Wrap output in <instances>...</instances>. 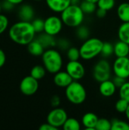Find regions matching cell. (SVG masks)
<instances>
[{
  "label": "cell",
  "mask_w": 129,
  "mask_h": 130,
  "mask_svg": "<svg viewBox=\"0 0 129 130\" xmlns=\"http://www.w3.org/2000/svg\"><path fill=\"white\" fill-rule=\"evenodd\" d=\"M103 43V40L97 37H89L84 40V43L79 48L81 59L89 61L100 56L101 54Z\"/></svg>",
  "instance_id": "obj_3"
},
{
  "label": "cell",
  "mask_w": 129,
  "mask_h": 130,
  "mask_svg": "<svg viewBox=\"0 0 129 130\" xmlns=\"http://www.w3.org/2000/svg\"><path fill=\"white\" fill-rule=\"evenodd\" d=\"M36 31L30 21H19L12 24L9 29L10 39L19 45H28L35 39Z\"/></svg>",
  "instance_id": "obj_1"
},
{
  "label": "cell",
  "mask_w": 129,
  "mask_h": 130,
  "mask_svg": "<svg viewBox=\"0 0 129 130\" xmlns=\"http://www.w3.org/2000/svg\"><path fill=\"white\" fill-rule=\"evenodd\" d=\"M114 55L116 57L128 56L129 44L122 40L117 41L114 44Z\"/></svg>",
  "instance_id": "obj_18"
},
{
  "label": "cell",
  "mask_w": 129,
  "mask_h": 130,
  "mask_svg": "<svg viewBox=\"0 0 129 130\" xmlns=\"http://www.w3.org/2000/svg\"><path fill=\"white\" fill-rule=\"evenodd\" d=\"M98 120L99 118L95 113L92 112H88L84 114V116L82 117L81 124L84 126L85 129L95 130Z\"/></svg>",
  "instance_id": "obj_16"
},
{
  "label": "cell",
  "mask_w": 129,
  "mask_h": 130,
  "mask_svg": "<svg viewBox=\"0 0 129 130\" xmlns=\"http://www.w3.org/2000/svg\"><path fill=\"white\" fill-rule=\"evenodd\" d=\"M117 16L122 22H129V3L122 2L117 7Z\"/></svg>",
  "instance_id": "obj_19"
},
{
  "label": "cell",
  "mask_w": 129,
  "mask_h": 130,
  "mask_svg": "<svg viewBox=\"0 0 129 130\" xmlns=\"http://www.w3.org/2000/svg\"><path fill=\"white\" fill-rule=\"evenodd\" d=\"M44 46L42 45V43L37 40L34 39L28 45H27V50L30 54L34 56H40L43 55V53L45 51Z\"/></svg>",
  "instance_id": "obj_17"
},
{
  "label": "cell",
  "mask_w": 129,
  "mask_h": 130,
  "mask_svg": "<svg viewBox=\"0 0 129 130\" xmlns=\"http://www.w3.org/2000/svg\"><path fill=\"white\" fill-rule=\"evenodd\" d=\"M81 1H82V0H71V5H80Z\"/></svg>",
  "instance_id": "obj_43"
},
{
  "label": "cell",
  "mask_w": 129,
  "mask_h": 130,
  "mask_svg": "<svg viewBox=\"0 0 129 130\" xmlns=\"http://www.w3.org/2000/svg\"><path fill=\"white\" fill-rule=\"evenodd\" d=\"M36 39L42 43V45L44 46V48L46 50L49 49V48H52L57 43V42L54 39L53 36L49 35V34H46L45 32L43 34H40Z\"/></svg>",
  "instance_id": "obj_20"
},
{
  "label": "cell",
  "mask_w": 129,
  "mask_h": 130,
  "mask_svg": "<svg viewBox=\"0 0 129 130\" xmlns=\"http://www.w3.org/2000/svg\"><path fill=\"white\" fill-rule=\"evenodd\" d=\"M118 37L119 40L129 44V22H122L118 30Z\"/></svg>",
  "instance_id": "obj_21"
},
{
  "label": "cell",
  "mask_w": 129,
  "mask_h": 130,
  "mask_svg": "<svg viewBox=\"0 0 129 130\" xmlns=\"http://www.w3.org/2000/svg\"><path fill=\"white\" fill-rule=\"evenodd\" d=\"M76 35L78 37V38H79L80 40H85L87 38H89L90 36V30L87 28V26L84 25H80L79 27H77V30H76Z\"/></svg>",
  "instance_id": "obj_28"
},
{
  "label": "cell",
  "mask_w": 129,
  "mask_h": 130,
  "mask_svg": "<svg viewBox=\"0 0 129 130\" xmlns=\"http://www.w3.org/2000/svg\"><path fill=\"white\" fill-rule=\"evenodd\" d=\"M73 78L71 77V75L65 71L60 70L59 72H56L54 74L53 77V82L54 84L59 87V88H67L72 82Z\"/></svg>",
  "instance_id": "obj_12"
},
{
  "label": "cell",
  "mask_w": 129,
  "mask_h": 130,
  "mask_svg": "<svg viewBox=\"0 0 129 130\" xmlns=\"http://www.w3.org/2000/svg\"><path fill=\"white\" fill-rule=\"evenodd\" d=\"M32 25L36 33H42L44 31V20L42 18H34L32 21Z\"/></svg>",
  "instance_id": "obj_33"
},
{
  "label": "cell",
  "mask_w": 129,
  "mask_h": 130,
  "mask_svg": "<svg viewBox=\"0 0 129 130\" xmlns=\"http://www.w3.org/2000/svg\"><path fill=\"white\" fill-rule=\"evenodd\" d=\"M113 72L116 76L127 79L129 78V57H116L112 65Z\"/></svg>",
  "instance_id": "obj_9"
},
{
  "label": "cell",
  "mask_w": 129,
  "mask_h": 130,
  "mask_svg": "<svg viewBox=\"0 0 129 130\" xmlns=\"http://www.w3.org/2000/svg\"><path fill=\"white\" fill-rule=\"evenodd\" d=\"M5 1H8L9 2H11V4L16 5H19L21 3H22L24 0H5Z\"/></svg>",
  "instance_id": "obj_42"
},
{
  "label": "cell",
  "mask_w": 129,
  "mask_h": 130,
  "mask_svg": "<svg viewBox=\"0 0 129 130\" xmlns=\"http://www.w3.org/2000/svg\"><path fill=\"white\" fill-rule=\"evenodd\" d=\"M14 6V5L11 4V2H8V1H5V2L3 3V5H2V8H3L5 11H10L12 9V8Z\"/></svg>",
  "instance_id": "obj_41"
},
{
  "label": "cell",
  "mask_w": 129,
  "mask_h": 130,
  "mask_svg": "<svg viewBox=\"0 0 129 130\" xmlns=\"http://www.w3.org/2000/svg\"><path fill=\"white\" fill-rule=\"evenodd\" d=\"M65 94L67 100L75 105H80L87 99V91L84 86L78 81L74 80L65 88Z\"/></svg>",
  "instance_id": "obj_5"
},
{
  "label": "cell",
  "mask_w": 129,
  "mask_h": 130,
  "mask_svg": "<svg viewBox=\"0 0 129 130\" xmlns=\"http://www.w3.org/2000/svg\"><path fill=\"white\" fill-rule=\"evenodd\" d=\"M125 117H126V118H127L128 121L129 122V104H128V109H127V110H126V112L125 113Z\"/></svg>",
  "instance_id": "obj_44"
},
{
  "label": "cell",
  "mask_w": 129,
  "mask_h": 130,
  "mask_svg": "<svg viewBox=\"0 0 129 130\" xmlns=\"http://www.w3.org/2000/svg\"><path fill=\"white\" fill-rule=\"evenodd\" d=\"M64 24L61 17L52 15L44 20V31L51 36H56L62 30Z\"/></svg>",
  "instance_id": "obj_8"
},
{
  "label": "cell",
  "mask_w": 129,
  "mask_h": 130,
  "mask_svg": "<svg viewBox=\"0 0 129 130\" xmlns=\"http://www.w3.org/2000/svg\"><path fill=\"white\" fill-rule=\"evenodd\" d=\"M62 129L64 130H79L81 129V123L74 117H68L62 126Z\"/></svg>",
  "instance_id": "obj_24"
},
{
  "label": "cell",
  "mask_w": 129,
  "mask_h": 130,
  "mask_svg": "<svg viewBox=\"0 0 129 130\" xmlns=\"http://www.w3.org/2000/svg\"><path fill=\"white\" fill-rule=\"evenodd\" d=\"M8 27V18L0 14V34L4 33Z\"/></svg>",
  "instance_id": "obj_34"
},
{
  "label": "cell",
  "mask_w": 129,
  "mask_h": 130,
  "mask_svg": "<svg viewBox=\"0 0 129 130\" xmlns=\"http://www.w3.org/2000/svg\"><path fill=\"white\" fill-rule=\"evenodd\" d=\"M111 130H129V123L120 120H113Z\"/></svg>",
  "instance_id": "obj_29"
},
{
  "label": "cell",
  "mask_w": 129,
  "mask_h": 130,
  "mask_svg": "<svg viewBox=\"0 0 129 130\" xmlns=\"http://www.w3.org/2000/svg\"><path fill=\"white\" fill-rule=\"evenodd\" d=\"M65 70L75 81L82 79L86 74L85 67L79 60L68 61L65 66Z\"/></svg>",
  "instance_id": "obj_10"
},
{
  "label": "cell",
  "mask_w": 129,
  "mask_h": 130,
  "mask_svg": "<svg viewBox=\"0 0 129 130\" xmlns=\"http://www.w3.org/2000/svg\"><path fill=\"white\" fill-rule=\"evenodd\" d=\"M112 128V121L106 118H99L96 129L97 130H110Z\"/></svg>",
  "instance_id": "obj_30"
},
{
  "label": "cell",
  "mask_w": 129,
  "mask_h": 130,
  "mask_svg": "<svg viewBox=\"0 0 129 130\" xmlns=\"http://www.w3.org/2000/svg\"><path fill=\"white\" fill-rule=\"evenodd\" d=\"M5 61H6L5 53L2 49H0V68H2L5 65Z\"/></svg>",
  "instance_id": "obj_40"
},
{
  "label": "cell",
  "mask_w": 129,
  "mask_h": 130,
  "mask_svg": "<svg viewBox=\"0 0 129 130\" xmlns=\"http://www.w3.org/2000/svg\"><path fill=\"white\" fill-rule=\"evenodd\" d=\"M48 8L55 13H62L71 5V0H45Z\"/></svg>",
  "instance_id": "obj_14"
},
{
  "label": "cell",
  "mask_w": 129,
  "mask_h": 130,
  "mask_svg": "<svg viewBox=\"0 0 129 130\" xmlns=\"http://www.w3.org/2000/svg\"><path fill=\"white\" fill-rule=\"evenodd\" d=\"M119 95L120 98L129 102V82H125L121 87L119 88Z\"/></svg>",
  "instance_id": "obj_31"
},
{
  "label": "cell",
  "mask_w": 129,
  "mask_h": 130,
  "mask_svg": "<svg viewBox=\"0 0 129 130\" xmlns=\"http://www.w3.org/2000/svg\"><path fill=\"white\" fill-rule=\"evenodd\" d=\"M67 119V112L63 108L58 107H54L49 111L46 117V122L59 129V128H62Z\"/></svg>",
  "instance_id": "obj_7"
},
{
  "label": "cell",
  "mask_w": 129,
  "mask_h": 130,
  "mask_svg": "<svg viewBox=\"0 0 129 130\" xmlns=\"http://www.w3.org/2000/svg\"><path fill=\"white\" fill-rule=\"evenodd\" d=\"M128 104L129 102H128L127 101L122 98H119L115 104V108L116 111L119 112V113H125L128 109Z\"/></svg>",
  "instance_id": "obj_32"
},
{
  "label": "cell",
  "mask_w": 129,
  "mask_h": 130,
  "mask_svg": "<svg viewBox=\"0 0 129 130\" xmlns=\"http://www.w3.org/2000/svg\"><path fill=\"white\" fill-rule=\"evenodd\" d=\"M21 92L26 96H32L38 91L39 82L38 80L32 77L30 75L24 77L19 85Z\"/></svg>",
  "instance_id": "obj_11"
},
{
  "label": "cell",
  "mask_w": 129,
  "mask_h": 130,
  "mask_svg": "<svg viewBox=\"0 0 129 130\" xmlns=\"http://www.w3.org/2000/svg\"><path fill=\"white\" fill-rule=\"evenodd\" d=\"M86 1H89V2H94V3H97L98 2V0H86Z\"/></svg>",
  "instance_id": "obj_45"
},
{
  "label": "cell",
  "mask_w": 129,
  "mask_h": 130,
  "mask_svg": "<svg viewBox=\"0 0 129 130\" xmlns=\"http://www.w3.org/2000/svg\"><path fill=\"white\" fill-rule=\"evenodd\" d=\"M34 1H42V0H34Z\"/></svg>",
  "instance_id": "obj_47"
},
{
  "label": "cell",
  "mask_w": 129,
  "mask_h": 130,
  "mask_svg": "<svg viewBox=\"0 0 129 130\" xmlns=\"http://www.w3.org/2000/svg\"><path fill=\"white\" fill-rule=\"evenodd\" d=\"M66 56L68 61H76L81 59L80 50L75 46H71L66 50Z\"/></svg>",
  "instance_id": "obj_25"
},
{
  "label": "cell",
  "mask_w": 129,
  "mask_h": 130,
  "mask_svg": "<svg viewBox=\"0 0 129 130\" xmlns=\"http://www.w3.org/2000/svg\"><path fill=\"white\" fill-rule=\"evenodd\" d=\"M113 82L115 83V85H116V87H117V88H119V87H121V86L126 82V79L115 75V77H114V78H113Z\"/></svg>",
  "instance_id": "obj_37"
},
{
  "label": "cell",
  "mask_w": 129,
  "mask_h": 130,
  "mask_svg": "<svg viewBox=\"0 0 129 130\" xmlns=\"http://www.w3.org/2000/svg\"><path fill=\"white\" fill-rule=\"evenodd\" d=\"M113 54H114V45L109 42H104L100 55L103 58L107 59L111 56H113Z\"/></svg>",
  "instance_id": "obj_26"
},
{
  "label": "cell",
  "mask_w": 129,
  "mask_h": 130,
  "mask_svg": "<svg viewBox=\"0 0 129 130\" xmlns=\"http://www.w3.org/2000/svg\"><path fill=\"white\" fill-rule=\"evenodd\" d=\"M34 9L28 4L22 5L18 11V17L21 21H32L34 19Z\"/></svg>",
  "instance_id": "obj_15"
},
{
  "label": "cell",
  "mask_w": 129,
  "mask_h": 130,
  "mask_svg": "<svg viewBox=\"0 0 129 130\" xmlns=\"http://www.w3.org/2000/svg\"><path fill=\"white\" fill-rule=\"evenodd\" d=\"M97 8L109 11L115 7L116 0H98V2H97Z\"/></svg>",
  "instance_id": "obj_27"
},
{
  "label": "cell",
  "mask_w": 129,
  "mask_h": 130,
  "mask_svg": "<svg viewBox=\"0 0 129 130\" xmlns=\"http://www.w3.org/2000/svg\"><path fill=\"white\" fill-rule=\"evenodd\" d=\"M41 56L43 65L48 72L56 74L62 70L63 66V58L59 50L54 48L46 49Z\"/></svg>",
  "instance_id": "obj_2"
},
{
  "label": "cell",
  "mask_w": 129,
  "mask_h": 130,
  "mask_svg": "<svg viewBox=\"0 0 129 130\" xmlns=\"http://www.w3.org/2000/svg\"><path fill=\"white\" fill-rule=\"evenodd\" d=\"M39 129L40 130H57L58 129L56 128L55 126H53L52 125L49 124V123H43L42 124L40 127H39Z\"/></svg>",
  "instance_id": "obj_38"
},
{
  "label": "cell",
  "mask_w": 129,
  "mask_h": 130,
  "mask_svg": "<svg viewBox=\"0 0 129 130\" xmlns=\"http://www.w3.org/2000/svg\"><path fill=\"white\" fill-rule=\"evenodd\" d=\"M113 72L112 66L109 62L103 58L100 59L93 68V78L99 83L109 80Z\"/></svg>",
  "instance_id": "obj_6"
},
{
  "label": "cell",
  "mask_w": 129,
  "mask_h": 130,
  "mask_svg": "<svg viewBox=\"0 0 129 130\" xmlns=\"http://www.w3.org/2000/svg\"><path fill=\"white\" fill-rule=\"evenodd\" d=\"M46 72L47 71H46V69H45V67L43 66L36 65V66H33L31 69L30 75L39 81V80H40V79H42V78H43L45 77Z\"/></svg>",
  "instance_id": "obj_22"
},
{
  "label": "cell",
  "mask_w": 129,
  "mask_h": 130,
  "mask_svg": "<svg viewBox=\"0 0 129 130\" xmlns=\"http://www.w3.org/2000/svg\"><path fill=\"white\" fill-rule=\"evenodd\" d=\"M80 7L84 14H90L96 11L97 5V3H94V2L86 1V0H82L80 4Z\"/></svg>",
  "instance_id": "obj_23"
},
{
  "label": "cell",
  "mask_w": 129,
  "mask_h": 130,
  "mask_svg": "<svg viewBox=\"0 0 129 130\" xmlns=\"http://www.w3.org/2000/svg\"><path fill=\"white\" fill-rule=\"evenodd\" d=\"M116 90H117L116 85H115L113 81L110 79L100 83V86H99L100 94L105 98H109L113 96L116 94Z\"/></svg>",
  "instance_id": "obj_13"
},
{
  "label": "cell",
  "mask_w": 129,
  "mask_h": 130,
  "mask_svg": "<svg viewBox=\"0 0 129 130\" xmlns=\"http://www.w3.org/2000/svg\"><path fill=\"white\" fill-rule=\"evenodd\" d=\"M84 15L85 14L81 8L80 5L71 4L61 13L60 17L64 25L68 27L77 28L83 24Z\"/></svg>",
  "instance_id": "obj_4"
},
{
  "label": "cell",
  "mask_w": 129,
  "mask_h": 130,
  "mask_svg": "<svg viewBox=\"0 0 129 130\" xmlns=\"http://www.w3.org/2000/svg\"><path fill=\"white\" fill-rule=\"evenodd\" d=\"M56 45H58V46L59 47V49H61V50H67L70 46H69V43H68V42L67 41V40H59L57 43H56Z\"/></svg>",
  "instance_id": "obj_36"
},
{
  "label": "cell",
  "mask_w": 129,
  "mask_h": 130,
  "mask_svg": "<svg viewBox=\"0 0 129 130\" xmlns=\"http://www.w3.org/2000/svg\"><path fill=\"white\" fill-rule=\"evenodd\" d=\"M2 5L0 4V14H1V11H2Z\"/></svg>",
  "instance_id": "obj_46"
},
{
  "label": "cell",
  "mask_w": 129,
  "mask_h": 130,
  "mask_svg": "<svg viewBox=\"0 0 129 130\" xmlns=\"http://www.w3.org/2000/svg\"><path fill=\"white\" fill-rule=\"evenodd\" d=\"M95 13H96V15H97V18H103L104 17H106L107 11H105V10H103V9H102V8H97V10H96V11H95Z\"/></svg>",
  "instance_id": "obj_39"
},
{
  "label": "cell",
  "mask_w": 129,
  "mask_h": 130,
  "mask_svg": "<svg viewBox=\"0 0 129 130\" xmlns=\"http://www.w3.org/2000/svg\"><path fill=\"white\" fill-rule=\"evenodd\" d=\"M50 104L52 105V107L54 108V107H58L60 106L61 104V99L58 96V95H53L52 98H51V100H50Z\"/></svg>",
  "instance_id": "obj_35"
}]
</instances>
